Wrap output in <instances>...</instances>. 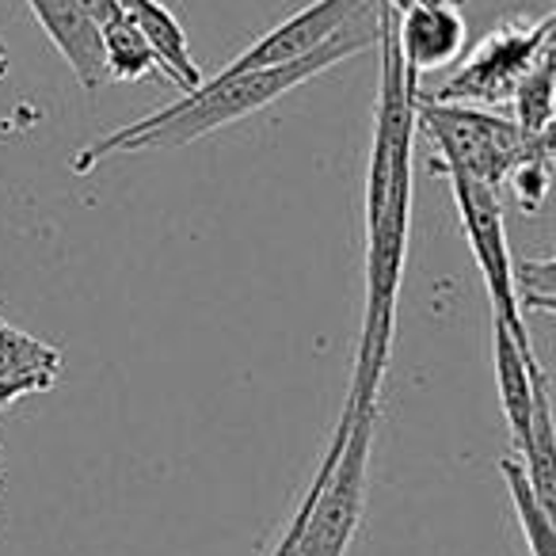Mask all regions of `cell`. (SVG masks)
<instances>
[{"label":"cell","mask_w":556,"mask_h":556,"mask_svg":"<svg viewBox=\"0 0 556 556\" xmlns=\"http://www.w3.org/2000/svg\"><path fill=\"white\" fill-rule=\"evenodd\" d=\"M381 88L366 172V305L351 389L358 408H378L396 332L404 260L412 229V141H416L419 77L404 65L396 42V9L381 0Z\"/></svg>","instance_id":"6da1fadb"},{"label":"cell","mask_w":556,"mask_h":556,"mask_svg":"<svg viewBox=\"0 0 556 556\" xmlns=\"http://www.w3.org/2000/svg\"><path fill=\"white\" fill-rule=\"evenodd\" d=\"M381 31V0H366L363 9L313 54L298 58L287 65H270V70H248V73H217L214 80H202L199 88L184 96L179 103L153 111V115L138 118L130 126L96 138L92 146H85L73 156V172L88 176L100 161L115 153H149V149H179L191 141L206 138V134L222 130L229 123L255 115L267 103H275L278 96H287L290 88L305 85L317 73L332 70V65L348 62V58L363 54L378 42Z\"/></svg>","instance_id":"7a4b0ae2"},{"label":"cell","mask_w":556,"mask_h":556,"mask_svg":"<svg viewBox=\"0 0 556 556\" xmlns=\"http://www.w3.org/2000/svg\"><path fill=\"white\" fill-rule=\"evenodd\" d=\"M416 130L439 149L434 168H454L500 191L507 172L522 161L533 138H522L515 118L469 108V103H439L416 96Z\"/></svg>","instance_id":"3957f363"},{"label":"cell","mask_w":556,"mask_h":556,"mask_svg":"<svg viewBox=\"0 0 556 556\" xmlns=\"http://www.w3.org/2000/svg\"><path fill=\"white\" fill-rule=\"evenodd\" d=\"M553 12L541 20H507V24H500L477 42V50L465 58V65L439 92L424 96L439 103H480V108L510 103L518 80L533 70L541 50L553 47Z\"/></svg>","instance_id":"277c9868"},{"label":"cell","mask_w":556,"mask_h":556,"mask_svg":"<svg viewBox=\"0 0 556 556\" xmlns=\"http://www.w3.org/2000/svg\"><path fill=\"white\" fill-rule=\"evenodd\" d=\"M450 179V191H454V206L462 214V229L469 237L472 260L480 267V278L488 287V302H492V317L503 320L510 328L518 343L530 348V332H526L522 309H518L515 298V275H510V244H507V229H503V206H500V191L480 179L465 176L454 168H439Z\"/></svg>","instance_id":"5b68a950"},{"label":"cell","mask_w":556,"mask_h":556,"mask_svg":"<svg viewBox=\"0 0 556 556\" xmlns=\"http://www.w3.org/2000/svg\"><path fill=\"white\" fill-rule=\"evenodd\" d=\"M374 431H378V408H358L355 404L348 439H343L340 454H336L332 469L320 484L317 507H313L309 518L313 556H348L351 541H355L366 507V465H370Z\"/></svg>","instance_id":"8992f818"},{"label":"cell","mask_w":556,"mask_h":556,"mask_svg":"<svg viewBox=\"0 0 556 556\" xmlns=\"http://www.w3.org/2000/svg\"><path fill=\"white\" fill-rule=\"evenodd\" d=\"M363 4L366 0H313L309 9L294 12V16L282 20L278 27H270L263 39H255L252 47L232 58L222 73H248V70H270V65L298 62V58L325 47Z\"/></svg>","instance_id":"52a82bcc"},{"label":"cell","mask_w":556,"mask_h":556,"mask_svg":"<svg viewBox=\"0 0 556 556\" xmlns=\"http://www.w3.org/2000/svg\"><path fill=\"white\" fill-rule=\"evenodd\" d=\"M27 9L35 12V20L47 31V39L58 47V54L70 62L80 88L96 92L108 80V73H103V39L96 20L80 9L77 0H27Z\"/></svg>","instance_id":"ba28073f"},{"label":"cell","mask_w":556,"mask_h":556,"mask_svg":"<svg viewBox=\"0 0 556 556\" xmlns=\"http://www.w3.org/2000/svg\"><path fill=\"white\" fill-rule=\"evenodd\" d=\"M401 58L416 77L450 65L465 50V20L450 4H408L396 12Z\"/></svg>","instance_id":"9c48e42d"},{"label":"cell","mask_w":556,"mask_h":556,"mask_svg":"<svg viewBox=\"0 0 556 556\" xmlns=\"http://www.w3.org/2000/svg\"><path fill=\"white\" fill-rule=\"evenodd\" d=\"M492 363H495V389H500L503 419H507L515 454L522 457L526 439H530V416H533V366L538 355L533 348L518 343L503 320L492 317Z\"/></svg>","instance_id":"30bf717a"},{"label":"cell","mask_w":556,"mask_h":556,"mask_svg":"<svg viewBox=\"0 0 556 556\" xmlns=\"http://www.w3.org/2000/svg\"><path fill=\"white\" fill-rule=\"evenodd\" d=\"M134 27L141 31V39L149 42L161 73L172 80L176 88L191 92V88L202 85V70L191 58V42H187V31L179 27V20L164 9L161 0H118Z\"/></svg>","instance_id":"8fae6325"},{"label":"cell","mask_w":556,"mask_h":556,"mask_svg":"<svg viewBox=\"0 0 556 556\" xmlns=\"http://www.w3.org/2000/svg\"><path fill=\"white\" fill-rule=\"evenodd\" d=\"M522 469L530 480L533 495L556 510V427H553V396H548V378L541 363L533 366V416H530V439L522 450Z\"/></svg>","instance_id":"7c38bea8"},{"label":"cell","mask_w":556,"mask_h":556,"mask_svg":"<svg viewBox=\"0 0 556 556\" xmlns=\"http://www.w3.org/2000/svg\"><path fill=\"white\" fill-rule=\"evenodd\" d=\"M556 54L553 47L541 50V58L533 62V70L518 80L510 108H515V126L522 130V138H541L553 130L556 115Z\"/></svg>","instance_id":"4fadbf2b"},{"label":"cell","mask_w":556,"mask_h":556,"mask_svg":"<svg viewBox=\"0 0 556 556\" xmlns=\"http://www.w3.org/2000/svg\"><path fill=\"white\" fill-rule=\"evenodd\" d=\"M503 469V480H507V492H510V503H515V515H518V526H522V538L530 545L533 556H556V522H553V510L533 495L530 480H526V469L522 462L515 457H503L500 462Z\"/></svg>","instance_id":"5bb4252c"},{"label":"cell","mask_w":556,"mask_h":556,"mask_svg":"<svg viewBox=\"0 0 556 556\" xmlns=\"http://www.w3.org/2000/svg\"><path fill=\"white\" fill-rule=\"evenodd\" d=\"M100 39H103V73H108V80H123V85L130 80L134 85V80H146L161 70L149 42L126 20V12L118 20H111L108 27H100Z\"/></svg>","instance_id":"9a60e30c"},{"label":"cell","mask_w":556,"mask_h":556,"mask_svg":"<svg viewBox=\"0 0 556 556\" xmlns=\"http://www.w3.org/2000/svg\"><path fill=\"white\" fill-rule=\"evenodd\" d=\"M351 416H355V401L348 396V401H343V412H340V424H336L332 442H328L325 457H320V465H317V477H313V484H309V492H305L302 507L294 510V518H290V526L282 530V541H278L275 553H270V556H313V545H309V518H313V507H317L320 484H325L328 469H332L336 454H340L343 439H348Z\"/></svg>","instance_id":"2e32d148"},{"label":"cell","mask_w":556,"mask_h":556,"mask_svg":"<svg viewBox=\"0 0 556 556\" xmlns=\"http://www.w3.org/2000/svg\"><path fill=\"white\" fill-rule=\"evenodd\" d=\"M548 176H553V130L530 141L522 161L507 172L503 184L515 191V202L522 214H538L541 202H545V194H548Z\"/></svg>","instance_id":"e0dca14e"},{"label":"cell","mask_w":556,"mask_h":556,"mask_svg":"<svg viewBox=\"0 0 556 556\" xmlns=\"http://www.w3.org/2000/svg\"><path fill=\"white\" fill-rule=\"evenodd\" d=\"M0 374L4 378H24V374H62V355L50 343L35 336L16 332L0 320Z\"/></svg>","instance_id":"ac0fdd59"},{"label":"cell","mask_w":556,"mask_h":556,"mask_svg":"<svg viewBox=\"0 0 556 556\" xmlns=\"http://www.w3.org/2000/svg\"><path fill=\"white\" fill-rule=\"evenodd\" d=\"M510 275H515L518 309L553 317L556 313V263L548 260V255L545 260H522V263H510Z\"/></svg>","instance_id":"d6986e66"},{"label":"cell","mask_w":556,"mask_h":556,"mask_svg":"<svg viewBox=\"0 0 556 556\" xmlns=\"http://www.w3.org/2000/svg\"><path fill=\"white\" fill-rule=\"evenodd\" d=\"M58 386V374H24V378H4L0 374V408L4 404H16L31 393H47V389Z\"/></svg>","instance_id":"ffe728a7"},{"label":"cell","mask_w":556,"mask_h":556,"mask_svg":"<svg viewBox=\"0 0 556 556\" xmlns=\"http://www.w3.org/2000/svg\"><path fill=\"white\" fill-rule=\"evenodd\" d=\"M77 4L96 20V27H108L111 20L123 16V4H118V0H77Z\"/></svg>","instance_id":"44dd1931"},{"label":"cell","mask_w":556,"mask_h":556,"mask_svg":"<svg viewBox=\"0 0 556 556\" xmlns=\"http://www.w3.org/2000/svg\"><path fill=\"white\" fill-rule=\"evenodd\" d=\"M412 4H450V9H462L465 0H412Z\"/></svg>","instance_id":"7402d4cb"},{"label":"cell","mask_w":556,"mask_h":556,"mask_svg":"<svg viewBox=\"0 0 556 556\" xmlns=\"http://www.w3.org/2000/svg\"><path fill=\"white\" fill-rule=\"evenodd\" d=\"M4 70H9V54H4V47H0V77H4Z\"/></svg>","instance_id":"603a6c76"}]
</instances>
